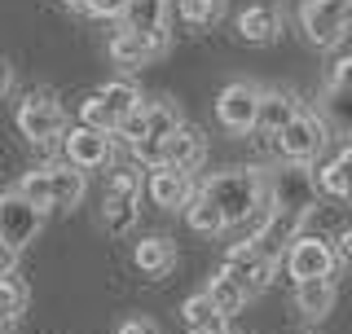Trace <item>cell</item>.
I'll return each mask as SVG.
<instances>
[{
    "instance_id": "cell-43",
    "label": "cell",
    "mask_w": 352,
    "mask_h": 334,
    "mask_svg": "<svg viewBox=\"0 0 352 334\" xmlns=\"http://www.w3.org/2000/svg\"><path fill=\"white\" fill-rule=\"evenodd\" d=\"M348 5H352V0H348Z\"/></svg>"
},
{
    "instance_id": "cell-16",
    "label": "cell",
    "mask_w": 352,
    "mask_h": 334,
    "mask_svg": "<svg viewBox=\"0 0 352 334\" xmlns=\"http://www.w3.org/2000/svg\"><path fill=\"white\" fill-rule=\"evenodd\" d=\"M295 115H300V102H295L291 93H264L260 97V124H256V132L282 137V132L295 124Z\"/></svg>"
},
{
    "instance_id": "cell-35",
    "label": "cell",
    "mask_w": 352,
    "mask_h": 334,
    "mask_svg": "<svg viewBox=\"0 0 352 334\" xmlns=\"http://www.w3.org/2000/svg\"><path fill=\"white\" fill-rule=\"evenodd\" d=\"M115 334H163V330L154 326L150 317H128V321H124V326H119Z\"/></svg>"
},
{
    "instance_id": "cell-41",
    "label": "cell",
    "mask_w": 352,
    "mask_h": 334,
    "mask_svg": "<svg viewBox=\"0 0 352 334\" xmlns=\"http://www.w3.org/2000/svg\"><path fill=\"white\" fill-rule=\"evenodd\" d=\"M14 326H18V317H5V313H0V334H14Z\"/></svg>"
},
{
    "instance_id": "cell-8",
    "label": "cell",
    "mask_w": 352,
    "mask_h": 334,
    "mask_svg": "<svg viewBox=\"0 0 352 334\" xmlns=\"http://www.w3.org/2000/svg\"><path fill=\"white\" fill-rule=\"evenodd\" d=\"M269 203L273 211H300V216H308L317 203V181H313V172L308 167H286V172L273 176V185H269Z\"/></svg>"
},
{
    "instance_id": "cell-5",
    "label": "cell",
    "mask_w": 352,
    "mask_h": 334,
    "mask_svg": "<svg viewBox=\"0 0 352 334\" xmlns=\"http://www.w3.org/2000/svg\"><path fill=\"white\" fill-rule=\"evenodd\" d=\"M40 225H44V211L36 203H27L18 189L14 194H0V242H5V247L22 251L27 242H36Z\"/></svg>"
},
{
    "instance_id": "cell-22",
    "label": "cell",
    "mask_w": 352,
    "mask_h": 334,
    "mask_svg": "<svg viewBox=\"0 0 352 334\" xmlns=\"http://www.w3.org/2000/svg\"><path fill=\"white\" fill-rule=\"evenodd\" d=\"M207 295H212L216 313L225 317V321L234 317V313H242V304L251 299V295H247V291H242V286L234 282V277H225V273H216V277H212V286H207Z\"/></svg>"
},
{
    "instance_id": "cell-34",
    "label": "cell",
    "mask_w": 352,
    "mask_h": 334,
    "mask_svg": "<svg viewBox=\"0 0 352 334\" xmlns=\"http://www.w3.org/2000/svg\"><path fill=\"white\" fill-rule=\"evenodd\" d=\"M330 84L344 88V93H352V53H344V58L330 66Z\"/></svg>"
},
{
    "instance_id": "cell-9",
    "label": "cell",
    "mask_w": 352,
    "mask_h": 334,
    "mask_svg": "<svg viewBox=\"0 0 352 334\" xmlns=\"http://www.w3.org/2000/svg\"><path fill=\"white\" fill-rule=\"evenodd\" d=\"M304 220L308 216H300V211H269V216H264V225L256 229V238H251V247H256L264 260H273L278 264L286 251L295 247V238H304Z\"/></svg>"
},
{
    "instance_id": "cell-13",
    "label": "cell",
    "mask_w": 352,
    "mask_h": 334,
    "mask_svg": "<svg viewBox=\"0 0 352 334\" xmlns=\"http://www.w3.org/2000/svg\"><path fill=\"white\" fill-rule=\"evenodd\" d=\"M124 31H137L159 49H168V0H128Z\"/></svg>"
},
{
    "instance_id": "cell-27",
    "label": "cell",
    "mask_w": 352,
    "mask_h": 334,
    "mask_svg": "<svg viewBox=\"0 0 352 334\" xmlns=\"http://www.w3.org/2000/svg\"><path fill=\"white\" fill-rule=\"evenodd\" d=\"M18 194L27 198V203H36L40 211H49L53 207V172H49V167L27 172V176H22V185H18Z\"/></svg>"
},
{
    "instance_id": "cell-39",
    "label": "cell",
    "mask_w": 352,
    "mask_h": 334,
    "mask_svg": "<svg viewBox=\"0 0 352 334\" xmlns=\"http://www.w3.org/2000/svg\"><path fill=\"white\" fill-rule=\"evenodd\" d=\"M185 334H229V326H225V317H216V321H207V326H194V330H185Z\"/></svg>"
},
{
    "instance_id": "cell-33",
    "label": "cell",
    "mask_w": 352,
    "mask_h": 334,
    "mask_svg": "<svg viewBox=\"0 0 352 334\" xmlns=\"http://www.w3.org/2000/svg\"><path fill=\"white\" fill-rule=\"evenodd\" d=\"M88 14L93 18H124L128 14V0H88Z\"/></svg>"
},
{
    "instance_id": "cell-11",
    "label": "cell",
    "mask_w": 352,
    "mask_h": 334,
    "mask_svg": "<svg viewBox=\"0 0 352 334\" xmlns=\"http://www.w3.org/2000/svg\"><path fill=\"white\" fill-rule=\"evenodd\" d=\"M146 194H150V203L154 207H163V211H176V207H190L194 198H198V189L190 181V172H176V167H150V176H146Z\"/></svg>"
},
{
    "instance_id": "cell-26",
    "label": "cell",
    "mask_w": 352,
    "mask_h": 334,
    "mask_svg": "<svg viewBox=\"0 0 352 334\" xmlns=\"http://www.w3.org/2000/svg\"><path fill=\"white\" fill-rule=\"evenodd\" d=\"M102 220L110 233H128L137 225V198H119V194H106L102 203Z\"/></svg>"
},
{
    "instance_id": "cell-25",
    "label": "cell",
    "mask_w": 352,
    "mask_h": 334,
    "mask_svg": "<svg viewBox=\"0 0 352 334\" xmlns=\"http://www.w3.org/2000/svg\"><path fill=\"white\" fill-rule=\"evenodd\" d=\"M322 110H326V124L330 128H339V132H352V93H344V88H335V84H326V93H322Z\"/></svg>"
},
{
    "instance_id": "cell-17",
    "label": "cell",
    "mask_w": 352,
    "mask_h": 334,
    "mask_svg": "<svg viewBox=\"0 0 352 334\" xmlns=\"http://www.w3.org/2000/svg\"><path fill=\"white\" fill-rule=\"evenodd\" d=\"M159 44L137 36V31H115V40H110V58H115V66H128V71H137V66H146L150 58H159Z\"/></svg>"
},
{
    "instance_id": "cell-3",
    "label": "cell",
    "mask_w": 352,
    "mask_h": 334,
    "mask_svg": "<svg viewBox=\"0 0 352 334\" xmlns=\"http://www.w3.org/2000/svg\"><path fill=\"white\" fill-rule=\"evenodd\" d=\"M326 132H330V124L317 115V110H300V115H295V124L278 137L282 159L295 163V167H308L317 154L326 150Z\"/></svg>"
},
{
    "instance_id": "cell-37",
    "label": "cell",
    "mask_w": 352,
    "mask_h": 334,
    "mask_svg": "<svg viewBox=\"0 0 352 334\" xmlns=\"http://www.w3.org/2000/svg\"><path fill=\"white\" fill-rule=\"evenodd\" d=\"M335 255H339L344 264H352V229H344V233L335 238Z\"/></svg>"
},
{
    "instance_id": "cell-32",
    "label": "cell",
    "mask_w": 352,
    "mask_h": 334,
    "mask_svg": "<svg viewBox=\"0 0 352 334\" xmlns=\"http://www.w3.org/2000/svg\"><path fill=\"white\" fill-rule=\"evenodd\" d=\"M106 194H119V198H137V194H141V176L132 172V167H128V172H115V176H110V185H106Z\"/></svg>"
},
{
    "instance_id": "cell-30",
    "label": "cell",
    "mask_w": 352,
    "mask_h": 334,
    "mask_svg": "<svg viewBox=\"0 0 352 334\" xmlns=\"http://www.w3.org/2000/svg\"><path fill=\"white\" fill-rule=\"evenodd\" d=\"M181 317L190 321V330H194V326H207V321H216L220 313H216L212 295H207V291H198V295H190V299L181 304Z\"/></svg>"
},
{
    "instance_id": "cell-12",
    "label": "cell",
    "mask_w": 352,
    "mask_h": 334,
    "mask_svg": "<svg viewBox=\"0 0 352 334\" xmlns=\"http://www.w3.org/2000/svg\"><path fill=\"white\" fill-rule=\"evenodd\" d=\"M110 154H115V141H110V132L84 128V124L66 132V163L80 167V172H97V167H106Z\"/></svg>"
},
{
    "instance_id": "cell-2",
    "label": "cell",
    "mask_w": 352,
    "mask_h": 334,
    "mask_svg": "<svg viewBox=\"0 0 352 334\" xmlns=\"http://www.w3.org/2000/svg\"><path fill=\"white\" fill-rule=\"evenodd\" d=\"M300 27H304L308 44H317V49H335V44L352 31V5H348V0H304Z\"/></svg>"
},
{
    "instance_id": "cell-40",
    "label": "cell",
    "mask_w": 352,
    "mask_h": 334,
    "mask_svg": "<svg viewBox=\"0 0 352 334\" xmlns=\"http://www.w3.org/2000/svg\"><path fill=\"white\" fill-rule=\"evenodd\" d=\"M9 84H14V71H9V66H5V62H0V97H5V93H9Z\"/></svg>"
},
{
    "instance_id": "cell-42",
    "label": "cell",
    "mask_w": 352,
    "mask_h": 334,
    "mask_svg": "<svg viewBox=\"0 0 352 334\" xmlns=\"http://www.w3.org/2000/svg\"><path fill=\"white\" fill-rule=\"evenodd\" d=\"M62 5H66V9H84L88 0H62Z\"/></svg>"
},
{
    "instance_id": "cell-1",
    "label": "cell",
    "mask_w": 352,
    "mask_h": 334,
    "mask_svg": "<svg viewBox=\"0 0 352 334\" xmlns=\"http://www.w3.org/2000/svg\"><path fill=\"white\" fill-rule=\"evenodd\" d=\"M203 198H212L220 207V216H225V225H247L256 211H273L269 203V181H264L260 172H251V167H229V172H216L212 181L198 189Z\"/></svg>"
},
{
    "instance_id": "cell-18",
    "label": "cell",
    "mask_w": 352,
    "mask_h": 334,
    "mask_svg": "<svg viewBox=\"0 0 352 334\" xmlns=\"http://www.w3.org/2000/svg\"><path fill=\"white\" fill-rule=\"evenodd\" d=\"M132 260H137V269L146 277H163V273H172V264H176V242L172 238H141L137 251H132Z\"/></svg>"
},
{
    "instance_id": "cell-19",
    "label": "cell",
    "mask_w": 352,
    "mask_h": 334,
    "mask_svg": "<svg viewBox=\"0 0 352 334\" xmlns=\"http://www.w3.org/2000/svg\"><path fill=\"white\" fill-rule=\"evenodd\" d=\"M295 308H300L308 321H322L330 308H335V282H330V277L300 282V286H295Z\"/></svg>"
},
{
    "instance_id": "cell-10",
    "label": "cell",
    "mask_w": 352,
    "mask_h": 334,
    "mask_svg": "<svg viewBox=\"0 0 352 334\" xmlns=\"http://www.w3.org/2000/svg\"><path fill=\"white\" fill-rule=\"evenodd\" d=\"M273 269L278 264L273 260H264V255L251 247V242H238V247H229L225 255V277H234V282L242 286L247 295H260V291H269V282H273Z\"/></svg>"
},
{
    "instance_id": "cell-23",
    "label": "cell",
    "mask_w": 352,
    "mask_h": 334,
    "mask_svg": "<svg viewBox=\"0 0 352 334\" xmlns=\"http://www.w3.org/2000/svg\"><path fill=\"white\" fill-rule=\"evenodd\" d=\"M185 220H190V229L194 233H203V238H216V233H225V216H220V207L212 203V198H203L198 194L190 207H185Z\"/></svg>"
},
{
    "instance_id": "cell-24",
    "label": "cell",
    "mask_w": 352,
    "mask_h": 334,
    "mask_svg": "<svg viewBox=\"0 0 352 334\" xmlns=\"http://www.w3.org/2000/svg\"><path fill=\"white\" fill-rule=\"evenodd\" d=\"M181 124H185V119H181V110H176L172 102L146 106V141H168Z\"/></svg>"
},
{
    "instance_id": "cell-14",
    "label": "cell",
    "mask_w": 352,
    "mask_h": 334,
    "mask_svg": "<svg viewBox=\"0 0 352 334\" xmlns=\"http://www.w3.org/2000/svg\"><path fill=\"white\" fill-rule=\"evenodd\" d=\"M203 159H207V137L194 124H181L163 141V163L176 172H194V167H203Z\"/></svg>"
},
{
    "instance_id": "cell-20",
    "label": "cell",
    "mask_w": 352,
    "mask_h": 334,
    "mask_svg": "<svg viewBox=\"0 0 352 334\" xmlns=\"http://www.w3.org/2000/svg\"><path fill=\"white\" fill-rule=\"evenodd\" d=\"M97 102L106 106V115L115 119L119 128H124V119H132L141 110V93L132 88L128 80H115V84H106V88H97Z\"/></svg>"
},
{
    "instance_id": "cell-7",
    "label": "cell",
    "mask_w": 352,
    "mask_h": 334,
    "mask_svg": "<svg viewBox=\"0 0 352 334\" xmlns=\"http://www.w3.org/2000/svg\"><path fill=\"white\" fill-rule=\"evenodd\" d=\"M18 132L27 141H53L66 132V115L62 106L53 102V93H31L27 102L18 106Z\"/></svg>"
},
{
    "instance_id": "cell-6",
    "label": "cell",
    "mask_w": 352,
    "mask_h": 334,
    "mask_svg": "<svg viewBox=\"0 0 352 334\" xmlns=\"http://www.w3.org/2000/svg\"><path fill=\"white\" fill-rule=\"evenodd\" d=\"M335 264H339V255H335V242H326V238H295V247L286 251V269H291L295 277V286L300 282H317V277H335Z\"/></svg>"
},
{
    "instance_id": "cell-28",
    "label": "cell",
    "mask_w": 352,
    "mask_h": 334,
    "mask_svg": "<svg viewBox=\"0 0 352 334\" xmlns=\"http://www.w3.org/2000/svg\"><path fill=\"white\" fill-rule=\"evenodd\" d=\"M225 5L229 0H176V9H181V18L190 27H212V22H220L225 18Z\"/></svg>"
},
{
    "instance_id": "cell-15",
    "label": "cell",
    "mask_w": 352,
    "mask_h": 334,
    "mask_svg": "<svg viewBox=\"0 0 352 334\" xmlns=\"http://www.w3.org/2000/svg\"><path fill=\"white\" fill-rule=\"evenodd\" d=\"M238 36L247 44H273L282 36V14L273 5H251L238 14Z\"/></svg>"
},
{
    "instance_id": "cell-29",
    "label": "cell",
    "mask_w": 352,
    "mask_h": 334,
    "mask_svg": "<svg viewBox=\"0 0 352 334\" xmlns=\"http://www.w3.org/2000/svg\"><path fill=\"white\" fill-rule=\"evenodd\" d=\"M313 181H317V194H326V198H352V185H348V176L335 167V159H330L326 167H317Z\"/></svg>"
},
{
    "instance_id": "cell-4",
    "label": "cell",
    "mask_w": 352,
    "mask_h": 334,
    "mask_svg": "<svg viewBox=\"0 0 352 334\" xmlns=\"http://www.w3.org/2000/svg\"><path fill=\"white\" fill-rule=\"evenodd\" d=\"M260 97H264V93H260L256 84H247V80L229 84L225 93L216 97V119H220V128L234 132V137L256 132V124H260Z\"/></svg>"
},
{
    "instance_id": "cell-21",
    "label": "cell",
    "mask_w": 352,
    "mask_h": 334,
    "mask_svg": "<svg viewBox=\"0 0 352 334\" xmlns=\"http://www.w3.org/2000/svg\"><path fill=\"white\" fill-rule=\"evenodd\" d=\"M53 172V207H62V211H71V207H80V198H84V172L80 167H49Z\"/></svg>"
},
{
    "instance_id": "cell-31",
    "label": "cell",
    "mask_w": 352,
    "mask_h": 334,
    "mask_svg": "<svg viewBox=\"0 0 352 334\" xmlns=\"http://www.w3.org/2000/svg\"><path fill=\"white\" fill-rule=\"evenodd\" d=\"M27 308V286L18 277H0V313L5 317H18Z\"/></svg>"
},
{
    "instance_id": "cell-36",
    "label": "cell",
    "mask_w": 352,
    "mask_h": 334,
    "mask_svg": "<svg viewBox=\"0 0 352 334\" xmlns=\"http://www.w3.org/2000/svg\"><path fill=\"white\" fill-rule=\"evenodd\" d=\"M14 269H18V251L0 242V277H14Z\"/></svg>"
},
{
    "instance_id": "cell-38",
    "label": "cell",
    "mask_w": 352,
    "mask_h": 334,
    "mask_svg": "<svg viewBox=\"0 0 352 334\" xmlns=\"http://www.w3.org/2000/svg\"><path fill=\"white\" fill-rule=\"evenodd\" d=\"M335 167H339V172L348 176V185H352V141H348V146H344V150L335 154Z\"/></svg>"
}]
</instances>
